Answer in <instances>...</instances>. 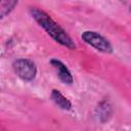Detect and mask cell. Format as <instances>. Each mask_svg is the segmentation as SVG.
Returning <instances> with one entry per match:
<instances>
[{
  "label": "cell",
  "instance_id": "1",
  "mask_svg": "<svg viewBox=\"0 0 131 131\" xmlns=\"http://www.w3.org/2000/svg\"><path fill=\"white\" fill-rule=\"evenodd\" d=\"M29 13L31 17L39 25V27H41L55 42L70 50L76 49V43L71 38V36L47 12L33 6L29 8Z\"/></svg>",
  "mask_w": 131,
  "mask_h": 131
},
{
  "label": "cell",
  "instance_id": "2",
  "mask_svg": "<svg viewBox=\"0 0 131 131\" xmlns=\"http://www.w3.org/2000/svg\"><path fill=\"white\" fill-rule=\"evenodd\" d=\"M81 39L88 44L89 46L93 47L97 51H100L102 53L111 54L114 51V47L110 40L105 38L103 35H101L98 32L95 31H84L81 34Z\"/></svg>",
  "mask_w": 131,
  "mask_h": 131
},
{
  "label": "cell",
  "instance_id": "3",
  "mask_svg": "<svg viewBox=\"0 0 131 131\" xmlns=\"http://www.w3.org/2000/svg\"><path fill=\"white\" fill-rule=\"evenodd\" d=\"M12 69L15 75L25 82L35 80L37 76V67L29 58H17L12 62Z\"/></svg>",
  "mask_w": 131,
  "mask_h": 131
},
{
  "label": "cell",
  "instance_id": "4",
  "mask_svg": "<svg viewBox=\"0 0 131 131\" xmlns=\"http://www.w3.org/2000/svg\"><path fill=\"white\" fill-rule=\"evenodd\" d=\"M50 63L51 66L55 69L56 73H57V77L60 80L61 83L67 84V85H71L74 82V77L71 73V71L69 70V68L59 59L57 58H51L50 59Z\"/></svg>",
  "mask_w": 131,
  "mask_h": 131
},
{
  "label": "cell",
  "instance_id": "5",
  "mask_svg": "<svg viewBox=\"0 0 131 131\" xmlns=\"http://www.w3.org/2000/svg\"><path fill=\"white\" fill-rule=\"evenodd\" d=\"M50 99L53 101V103L58 106L59 108L63 110V111H71L73 107L72 101L66 97L60 91L56 90V89H52L51 93H50Z\"/></svg>",
  "mask_w": 131,
  "mask_h": 131
},
{
  "label": "cell",
  "instance_id": "6",
  "mask_svg": "<svg viewBox=\"0 0 131 131\" xmlns=\"http://www.w3.org/2000/svg\"><path fill=\"white\" fill-rule=\"evenodd\" d=\"M19 0H0V20L9 15L17 6Z\"/></svg>",
  "mask_w": 131,
  "mask_h": 131
}]
</instances>
